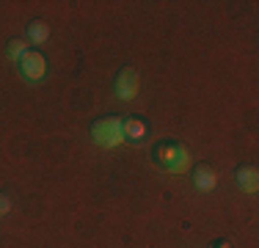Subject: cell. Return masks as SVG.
Segmentation results:
<instances>
[{"label": "cell", "instance_id": "6da1fadb", "mask_svg": "<svg viewBox=\"0 0 259 248\" xmlns=\"http://www.w3.org/2000/svg\"><path fill=\"white\" fill-rule=\"evenodd\" d=\"M152 157H155L160 169L168 174H185L190 169V152L180 141H160L155 152H152Z\"/></svg>", "mask_w": 259, "mask_h": 248}, {"label": "cell", "instance_id": "7a4b0ae2", "mask_svg": "<svg viewBox=\"0 0 259 248\" xmlns=\"http://www.w3.org/2000/svg\"><path fill=\"white\" fill-rule=\"evenodd\" d=\"M91 141L102 149H116L124 144V119L119 116H105L91 124Z\"/></svg>", "mask_w": 259, "mask_h": 248}, {"label": "cell", "instance_id": "3957f363", "mask_svg": "<svg viewBox=\"0 0 259 248\" xmlns=\"http://www.w3.org/2000/svg\"><path fill=\"white\" fill-rule=\"evenodd\" d=\"M20 74L28 80V83H39V80L47 77V58L39 53V50H28L20 61Z\"/></svg>", "mask_w": 259, "mask_h": 248}, {"label": "cell", "instance_id": "277c9868", "mask_svg": "<svg viewBox=\"0 0 259 248\" xmlns=\"http://www.w3.org/2000/svg\"><path fill=\"white\" fill-rule=\"evenodd\" d=\"M116 97L124 99V102H130V99L138 97V89H141V77L138 72L133 69V66H124V69L119 72V77H116Z\"/></svg>", "mask_w": 259, "mask_h": 248}, {"label": "cell", "instance_id": "5b68a950", "mask_svg": "<svg viewBox=\"0 0 259 248\" xmlns=\"http://www.w3.org/2000/svg\"><path fill=\"white\" fill-rule=\"evenodd\" d=\"M234 179H237V188L243 190V193H256V190H259V171H256V166H240V169L234 171Z\"/></svg>", "mask_w": 259, "mask_h": 248}, {"label": "cell", "instance_id": "8992f818", "mask_svg": "<svg viewBox=\"0 0 259 248\" xmlns=\"http://www.w3.org/2000/svg\"><path fill=\"white\" fill-rule=\"evenodd\" d=\"M193 185L199 193H209V190H215V185H218V174H215L212 166H199V169L193 171Z\"/></svg>", "mask_w": 259, "mask_h": 248}, {"label": "cell", "instance_id": "52a82bcc", "mask_svg": "<svg viewBox=\"0 0 259 248\" xmlns=\"http://www.w3.org/2000/svg\"><path fill=\"white\" fill-rule=\"evenodd\" d=\"M144 138H146V124L138 116L124 119V141H130V144H144Z\"/></svg>", "mask_w": 259, "mask_h": 248}, {"label": "cell", "instance_id": "ba28073f", "mask_svg": "<svg viewBox=\"0 0 259 248\" xmlns=\"http://www.w3.org/2000/svg\"><path fill=\"white\" fill-rule=\"evenodd\" d=\"M47 39H50V25L47 22L36 20V22L28 25V42L30 45H45Z\"/></svg>", "mask_w": 259, "mask_h": 248}, {"label": "cell", "instance_id": "9c48e42d", "mask_svg": "<svg viewBox=\"0 0 259 248\" xmlns=\"http://www.w3.org/2000/svg\"><path fill=\"white\" fill-rule=\"evenodd\" d=\"M6 53H9V58H11V61H17V64H20L22 55L28 53V42H22V39H11V42H9V47H6Z\"/></svg>", "mask_w": 259, "mask_h": 248}, {"label": "cell", "instance_id": "30bf717a", "mask_svg": "<svg viewBox=\"0 0 259 248\" xmlns=\"http://www.w3.org/2000/svg\"><path fill=\"white\" fill-rule=\"evenodd\" d=\"M9 210H11V198L0 193V215H9Z\"/></svg>", "mask_w": 259, "mask_h": 248}, {"label": "cell", "instance_id": "8fae6325", "mask_svg": "<svg viewBox=\"0 0 259 248\" xmlns=\"http://www.w3.org/2000/svg\"><path fill=\"white\" fill-rule=\"evenodd\" d=\"M212 248H232V243H226V240H218V243H215Z\"/></svg>", "mask_w": 259, "mask_h": 248}]
</instances>
